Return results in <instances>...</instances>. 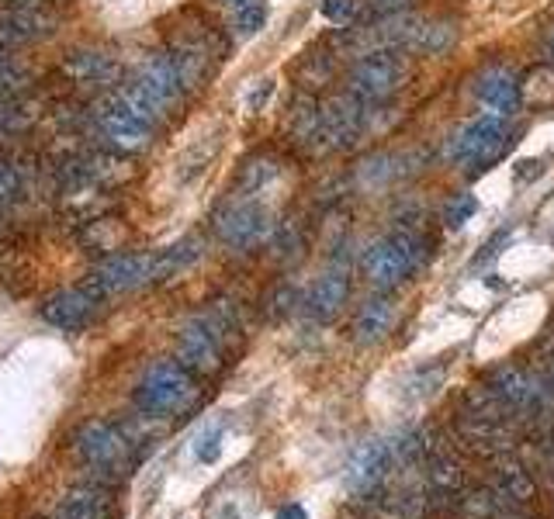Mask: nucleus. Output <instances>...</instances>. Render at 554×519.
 <instances>
[{
  "instance_id": "473e14b6",
  "label": "nucleus",
  "mask_w": 554,
  "mask_h": 519,
  "mask_svg": "<svg viewBox=\"0 0 554 519\" xmlns=\"http://www.w3.org/2000/svg\"><path fill=\"white\" fill-rule=\"evenodd\" d=\"M277 519H309V513H305L298 502H288V506L277 509Z\"/></svg>"
},
{
  "instance_id": "0eeeda50",
  "label": "nucleus",
  "mask_w": 554,
  "mask_h": 519,
  "mask_svg": "<svg viewBox=\"0 0 554 519\" xmlns=\"http://www.w3.org/2000/svg\"><path fill=\"white\" fill-rule=\"evenodd\" d=\"M274 222L267 215V208L260 201H253L250 194L236 201H226L215 215V236L222 239L232 250L246 253V250H257L271 239Z\"/></svg>"
},
{
  "instance_id": "20e7f679",
  "label": "nucleus",
  "mask_w": 554,
  "mask_h": 519,
  "mask_svg": "<svg viewBox=\"0 0 554 519\" xmlns=\"http://www.w3.org/2000/svg\"><path fill=\"white\" fill-rule=\"evenodd\" d=\"M509 142H513V135H509L503 118L482 115L454 135L451 146H447V156H451L458 167H468V173L475 177V173H485L506 153Z\"/></svg>"
},
{
  "instance_id": "ddd939ff",
  "label": "nucleus",
  "mask_w": 554,
  "mask_h": 519,
  "mask_svg": "<svg viewBox=\"0 0 554 519\" xmlns=\"http://www.w3.org/2000/svg\"><path fill=\"white\" fill-rule=\"evenodd\" d=\"M97 308H101V295L91 288H70L52 295L46 305H42V319L49 326L63 329V333H80L97 319Z\"/></svg>"
},
{
  "instance_id": "f257e3e1",
  "label": "nucleus",
  "mask_w": 554,
  "mask_h": 519,
  "mask_svg": "<svg viewBox=\"0 0 554 519\" xmlns=\"http://www.w3.org/2000/svg\"><path fill=\"white\" fill-rule=\"evenodd\" d=\"M409 80V59L402 49H371L350 66L347 90L364 104V108H381L388 104Z\"/></svg>"
},
{
  "instance_id": "b1692460",
  "label": "nucleus",
  "mask_w": 554,
  "mask_h": 519,
  "mask_svg": "<svg viewBox=\"0 0 554 519\" xmlns=\"http://www.w3.org/2000/svg\"><path fill=\"white\" fill-rule=\"evenodd\" d=\"M59 519H108V495L97 488H77L59 506Z\"/></svg>"
},
{
  "instance_id": "423d86ee",
  "label": "nucleus",
  "mask_w": 554,
  "mask_h": 519,
  "mask_svg": "<svg viewBox=\"0 0 554 519\" xmlns=\"http://www.w3.org/2000/svg\"><path fill=\"white\" fill-rule=\"evenodd\" d=\"M232 322L226 315H205L194 319L191 326H184L181 333V364L191 374H219L226 367V333Z\"/></svg>"
},
{
  "instance_id": "4be33fe9",
  "label": "nucleus",
  "mask_w": 554,
  "mask_h": 519,
  "mask_svg": "<svg viewBox=\"0 0 554 519\" xmlns=\"http://www.w3.org/2000/svg\"><path fill=\"white\" fill-rule=\"evenodd\" d=\"M496 395H503L509 405H520V409H530L544 398V388L534 374L520 371V367H503L496 371V381H492Z\"/></svg>"
},
{
  "instance_id": "2eb2a0df",
  "label": "nucleus",
  "mask_w": 554,
  "mask_h": 519,
  "mask_svg": "<svg viewBox=\"0 0 554 519\" xmlns=\"http://www.w3.org/2000/svg\"><path fill=\"white\" fill-rule=\"evenodd\" d=\"M77 450L91 468H118L129 457V440L108 423H91L77 436Z\"/></svg>"
},
{
  "instance_id": "aec40b11",
  "label": "nucleus",
  "mask_w": 554,
  "mask_h": 519,
  "mask_svg": "<svg viewBox=\"0 0 554 519\" xmlns=\"http://www.w3.org/2000/svg\"><path fill=\"white\" fill-rule=\"evenodd\" d=\"M347 298H350V277L343 274V270H326L309 291V312L326 322V319H333V315H340Z\"/></svg>"
},
{
  "instance_id": "412c9836",
  "label": "nucleus",
  "mask_w": 554,
  "mask_h": 519,
  "mask_svg": "<svg viewBox=\"0 0 554 519\" xmlns=\"http://www.w3.org/2000/svg\"><path fill=\"white\" fill-rule=\"evenodd\" d=\"M215 7L239 39L260 35L267 25V0H215Z\"/></svg>"
},
{
  "instance_id": "72a5a7b5",
  "label": "nucleus",
  "mask_w": 554,
  "mask_h": 519,
  "mask_svg": "<svg viewBox=\"0 0 554 519\" xmlns=\"http://www.w3.org/2000/svg\"><path fill=\"white\" fill-rule=\"evenodd\" d=\"M544 63H548L551 70H554V32L548 35V39H544Z\"/></svg>"
},
{
  "instance_id": "f03ea898",
  "label": "nucleus",
  "mask_w": 554,
  "mask_h": 519,
  "mask_svg": "<svg viewBox=\"0 0 554 519\" xmlns=\"http://www.w3.org/2000/svg\"><path fill=\"white\" fill-rule=\"evenodd\" d=\"M194 385L191 371L181 360H156L146 374H142L136 388V405L146 416H174V412L187 409L194 402Z\"/></svg>"
},
{
  "instance_id": "f8f14e48",
  "label": "nucleus",
  "mask_w": 554,
  "mask_h": 519,
  "mask_svg": "<svg viewBox=\"0 0 554 519\" xmlns=\"http://www.w3.org/2000/svg\"><path fill=\"white\" fill-rule=\"evenodd\" d=\"M475 97L482 104V111L489 118H513L523 108V80L516 77L509 66H489V70L478 77Z\"/></svg>"
},
{
  "instance_id": "393cba45",
  "label": "nucleus",
  "mask_w": 554,
  "mask_h": 519,
  "mask_svg": "<svg viewBox=\"0 0 554 519\" xmlns=\"http://www.w3.org/2000/svg\"><path fill=\"white\" fill-rule=\"evenodd\" d=\"M281 173V160L271 153H257L253 160L243 163V170H239V194H257L264 191L267 184Z\"/></svg>"
},
{
  "instance_id": "bb28decb",
  "label": "nucleus",
  "mask_w": 554,
  "mask_h": 519,
  "mask_svg": "<svg viewBox=\"0 0 554 519\" xmlns=\"http://www.w3.org/2000/svg\"><path fill=\"white\" fill-rule=\"evenodd\" d=\"M478 212V201H475V194H468V191H461V194H451V201H447V208H444V225L447 229H461L464 222H471Z\"/></svg>"
},
{
  "instance_id": "9d476101",
  "label": "nucleus",
  "mask_w": 554,
  "mask_h": 519,
  "mask_svg": "<svg viewBox=\"0 0 554 519\" xmlns=\"http://www.w3.org/2000/svg\"><path fill=\"white\" fill-rule=\"evenodd\" d=\"M132 84H136L142 94L163 111V115L181 108V101L187 94L184 73H181V66L174 63L170 52H153V56L142 59V66L136 70V77H132Z\"/></svg>"
},
{
  "instance_id": "a211bd4d",
  "label": "nucleus",
  "mask_w": 554,
  "mask_h": 519,
  "mask_svg": "<svg viewBox=\"0 0 554 519\" xmlns=\"http://www.w3.org/2000/svg\"><path fill=\"white\" fill-rule=\"evenodd\" d=\"M395 319H399L395 302H388V298H368L354 315V340L361 346L381 343L395 329Z\"/></svg>"
},
{
  "instance_id": "39448f33",
  "label": "nucleus",
  "mask_w": 554,
  "mask_h": 519,
  "mask_svg": "<svg viewBox=\"0 0 554 519\" xmlns=\"http://www.w3.org/2000/svg\"><path fill=\"white\" fill-rule=\"evenodd\" d=\"M94 125H97V132H101V139L125 156L142 153V149L153 142V129H156V125L149 122V118H142L122 94H111L97 104Z\"/></svg>"
},
{
  "instance_id": "5701e85b",
  "label": "nucleus",
  "mask_w": 554,
  "mask_h": 519,
  "mask_svg": "<svg viewBox=\"0 0 554 519\" xmlns=\"http://www.w3.org/2000/svg\"><path fill=\"white\" fill-rule=\"evenodd\" d=\"M201 257V239L198 236H187L181 243H174L170 250L156 253V270H153V281H167V277L181 274V270L191 267L194 260Z\"/></svg>"
},
{
  "instance_id": "c85d7f7f",
  "label": "nucleus",
  "mask_w": 554,
  "mask_h": 519,
  "mask_svg": "<svg viewBox=\"0 0 554 519\" xmlns=\"http://www.w3.org/2000/svg\"><path fill=\"white\" fill-rule=\"evenodd\" d=\"M323 18L329 21V25H350L354 21V14H357V0H323Z\"/></svg>"
},
{
  "instance_id": "7c9ffc66",
  "label": "nucleus",
  "mask_w": 554,
  "mask_h": 519,
  "mask_svg": "<svg viewBox=\"0 0 554 519\" xmlns=\"http://www.w3.org/2000/svg\"><path fill=\"white\" fill-rule=\"evenodd\" d=\"M219 440H222V430H212L208 436H201L198 440V461H215L219 457Z\"/></svg>"
},
{
  "instance_id": "cd10ccee",
  "label": "nucleus",
  "mask_w": 554,
  "mask_h": 519,
  "mask_svg": "<svg viewBox=\"0 0 554 519\" xmlns=\"http://www.w3.org/2000/svg\"><path fill=\"white\" fill-rule=\"evenodd\" d=\"M18 194H21V173L14 163H7V160H0V208H7V205H14L18 201Z\"/></svg>"
},
{
  "instance_id": "9b49d317",
  "label": "nucleus",
  "mask_w": 554,
  "mask_h": 519,
  "mask_svg": "<svg viewBox=\"0 0 554 519\" xmlns=\"http://www.w3.org/2000/svg\"><path fill=\"white\" fill-rule=\"evenodd\" d=\"M371 108H364L350 90L333 94L323 101V132H326V149H350L368 129Z\"/></svg>"
},
{
  "instance_id": "1a4fd4ad",
  "label": "nucleus",
  "mask_w": 554,
  "mask_h": 519,
  "mask_svg": "<svg viewBox=\"0 0 554 519\" xmlns=\"http://www.w3.org/2000/svg\"><path fill=\"white\" fill-rule=\"evenodd\" d=\"M167 52L174 56V63L181 66L187 90L205 84L222 59V45H219V39H215V32L212 28H201V25L177 32V39Z\"/></svg>"
},
{
  "instance_id": "dca6fc26",
  "label": "nucleus",
  "mask_w": 554,
  "mask_h": 519,
  "mask_svg": "<svg viewBox=\"0 0 554 519\" xmlns=\"http://www.w3.org/2000/svg\"><path fill=\"white\" fill-rule=\"evenodd\" d=\"M288 139L291 146H298L302 153H316L326 149V132H323V101H316L312 94H302L295 101L288 115Z\"/></svg>"
},
{
  "instance_id": "f3484780",
  "label": "nucleus",
  "mask_w": 554,
  "mask_h": 519,
  "mask_svg": "<svg viewBox=\"0 0 554 519\" xmlns=\"http://www.w3.org/2000/svg\"><path fill=\"white\" fill-rule=\"evenodd\" d=\"M63 73L80 87H108L118 80V63L101 49H73L63 59Z\"/></svg>"
},
{
  "instance_id": "7ed1b4c3",
  "label": "nucleus",
  "mask_w": 554,
  "mask_h": 519,
  "mask_svg": "<svg viewBox=\"0 0 554 519\" xmlns=\"http://www.w3.org/2000/svg\"><path fill=\"white\" fill-rule=\"evenodd\" d=\"M423 239L416 232H392V236L378 239L368 253H364V277L378 291H392L409 281V274L423 263Z\"/></svg>"
},
{
  "instance_id": "2f4dec72",
  "label": "nucleus",
  "mask_w": 554,
  "mask_h": 519,
  "mask_svg": "<svg viewBox=\"0 0 554 519\" xmlns=\"http://www.w3.org/2000/svg\"><path fill=\"white\" fill-rule=\"evenodd\" d=\"M541 167H544V160H523V163H516V177H520V180L537 177Z\"/></svg>"
},
{
  "instance_id": "a878e982",
  "label": "nucleus",
  "mask_w": 554,
  "mask_h": 519,
  "mask_svg": "<svg viewBox=\"0 0 554 519\" xmlns=\"http://www.w3.org/2000/svg\"><path fill=\"white\" fill-rule=\"evenodd\" d=\"M523 104H530L534 111L554 108V70L548 63L523 77Z\"/></svg>"
},
{
  "instance_id": "f704fd0d",
  "label": "nucleus",
  "mask_w": 554,
  "mask_h": 519,
  "mask_svg": "<svg viewBox=\"0 0 554 519\" xmlns=\"http://www.w3.org/2000/svg\"><path fill=\"white\" fill-rule=\"evenodd\" d=\"M551 378H554V371H551Z\"/></svg>"
},
{
  "instance_id": "6e6552de",
  "label": "nucleus",
  "mask_w": 554,
  "mask_h": 519,
  "mask_svg": "<svg viewBox=\"0 0 554 519\" xmlns=\"http://www.w3.org/2000/svg\"><path fill=\"white\" fill-rule=\"evenodd\" d=\"M156 270V253H111L108 260H101L94 267L87 288L97 291L101 298L108 295H125L142 284H153Z\"/></svg>"
},
{
  "instance_id": "c756f323",
  "label": "nucleus",
  "mask_w": 554,
  "mask_h": 519,
  "mask_svg": "<svg viewBox=\"0 0 554 519\" xmlns=\"http://www.w3.org/2000/svg\"><path fill=\"white\" fill-rule=\"evenodd\" d=\"M368 4V14L371 18H378V21H385V18H399L402 11H406L413 0H364Z\"/></svg>"
},
{
  "instance_id": "6ab92c4d",
  "label": "nucleus",
  "mask_w": 554,
  "mask_h": 519,
  "mask_svg": "<svg viewBox=\"0 0 554 519\" xmlns=\"http://www.w3.org/2000/svg\"><path fill=\"white\" fill-rule=\"evenodd\" d=\"M388 464H392V450H388L385 443H378V440L364 443V447L350 457L347 485L354 488V492H368V488H374L381 478H385Z\"/></svg>"
},
{
  "instance_id": "4468645a",
  "label": "nucleus",
  "mask_w": 554,
  "mask_h": 519,
  "mask_svg": "<svg viewBox=\"0 0 554 519\" xmlns=\"http://www.w3.org/2000/svg\"><path fill=\"white\" fill-rule=\"evenodd\" d=\"M52 32V18L42 7L21 4V7H4L0 11V49H18V45H32L46 39Z\"/></svg>"
}]
</instances>
